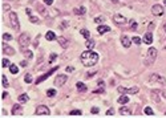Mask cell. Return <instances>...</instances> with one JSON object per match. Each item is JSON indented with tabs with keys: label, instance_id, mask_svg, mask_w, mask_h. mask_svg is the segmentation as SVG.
<instances>
[{
	"label": "cell",
	"instance_id": "6da1fadb",
	"mask_svg": "<svg viewBox=\"0 0 166 118\" xmlns=\"http://www.w3.org/2000/svg\"><path fill=\"white\" fill-rule=\"evenodd\" d=\"M80 57H81L82 65H85V66H88V68L96 65L97 61H98V54H97L96 52L90 50V49H88L87 52H82Z\"/></svg>",
	"mask_w": 166,
	"mask_h": 118
},
{
	"label": "cell",
	"instance_id": "7a4b0ae2",
	"mask_svg": "<svg viewBox=\"0 0 166 118\" xmlns=\"http://www.w3.org/2000/svg\"><path fill=\"white\" fill-rule=\"evenodd\" d=\"M9 23H11V27L13 29H19L20 28V23H19V19H17V13L16 12H9Z\"/></svg>",
	"mask_w": 166,
	"mask_h": 118
},
{
	"label": "cell",
	"instance_id": "3957f363",
	"mask_svg": "<svg viewBox=\"0 0 166 118\" xmlns=\"http://www.w3.org/2000/svg\"><path fill=\"white\" fill-rule=\"evenodd\" d=\"M29 43H31V37H29V35H28V33H22V35L19 36V44L22 45L23 48L28 47V45H29Z\"/></svg>",
	"mask_w": 166,
	"mask_h": 118
},
{
	"label": "cell",
	"instance_id": "277c9868",
	"mask_svg": "<svg viewBox=\"0 0 166 118\" xmlns=\"http://www.w3.org/2000/svg\"><path fill=\"white\" fill-rule=\"evenodd\" d=\"M156 58H157V49L152 47L148 50V60L145 61V64H152V63H154Z\"/></svg>",
	"mask_w": 166,
	"mask_h": 118
},
{
	"label": "cell",
	"instance_id": "5b68a950",
	"mask_svg": "<svg viewBox=\"0 0 166 118\" xmlns=\"http://www.w3.org/2000/svg\"><path fill=\"white\" fill-rule=\"evenodd\" d=\"M36 115H49L51 114V110L48 106H44V105H40L36 108V111H35Z\"/></svg>",
	"mask_w": 166,
	"mask_h": 118
},
{
	"label": "cell",
	"instance_id": "8992f818",
	"mask_svg": "<svg viewBox=\"0 0 166 118\" xmlns=\"http://www.w3.org/2000/svg\"><path fill=\"white\" fill-rule=\"evenodd\" d=\"M121 94H136V93H138V88H124V86H120L118 89H117Z\"/></svg>",
	"mask_w": 166,
	"mask_h": 118
},
{
	"label": "cell",
	"instance_id": "52a82bcc",
	"mask_svg": "<svg viewBox=\"0 0 166 118\" xmlns=\"http://www.w3.org/2000/svg\"><path fill=\"white\" fill-rule=\"evenodd\" d=\"M67 80H68V77H67L65 74H58V76L56 77V80H55V85H56V86H63V85L67 82Z\"/></svg>",
	"mask_w": 166,
	"mask_h": 118
},
{
	"label": "cell",
	"instance_id": "ba28073f",
	"mask_svg": "<svg viewBox=\"0 0 166 118\" xmlns=\"http://www.w3.org/2000/svg\"><path fill=\"white\" fill-rule=\"evenodd\" d=\"M113 21H114V24H117V25H122V24L126 23V17L122 16V15H120V13H117V15L113 16Z\"/></svg>",
	"mask_w": 166,
	"mask_h": 118
},
{
	"label": "cell",
	"instance_id": "9c48e42d",
	"mask_svg": "<svg viewBox=\"0 0 166 118\" xmlns=\"http://www.w3.org/2000/svg\"><path fill=\"white\" fill-rule=\"evenodd\" d=\"M152 13L154 16H162L163 15V7L161 4H154L152 7Z\"/></svg>",
	"mask_w": 166,
	"mask_h": 118
},
{
	"label": "cell",
	"instance_id": "30bf717a",
	"mask_svg": "<svg viewBox=\"0 0 166 118\" xmlns=\"http://www.w3.org/2000/svg\"><path fill=\"white\" fill-rule=\"evenodd\" d=\"M150 81H156V82H158V84H165L166 82V80L163 77H161L159 74H157V73H153V74H150Z\"/></svg>",
	"mask_w": 166,
	"mask_h": 118
},
{
	"label": "cell",
	"instance_id": "8fae6325",
	"mask_svg": "<svg viewBox=\"0 0 166 118\" xmlns=\"http://www.w3.org/2000/svg\"><path fill=\"white\" fill-rule=\"evenodd\" d=\"M3 52L7 54V56H13L15 54V49L11 47V45H8V44H6V43H3Z\"/></svg>",
	"mask_w": 166,
	"mask_h": 118
},
{
	"label": "cell",
	"instance_id": "7c38bea8",
	"mask_svg": "<svg viewBox=\"0 0 166 118\" xmlns=\"http://www.w3.org/2000/svg\"><path fill=\"white\" fill-rule=\"evenodd\" d=\"M56 69H57V66H56V68H52L49 72H47L45 74H43V76H41L40 78H37V80H36V84H40V82H43L44 80H47V78H48V77H49V76H51V74H52V73H53Z\"/></svg>",
	"mask_w": 166,
	"mask_h": 118
},
{
	"label": "cell",
	"instance_id": "4fadbf2b",
	"mask_svg": "<svg viewBox=\"0 0 166 118\" xmlns=\"http://www.w3.org/2000/svg\"><path fill=\"white\" fill-rule=\"evenodd\" d=\"M57 40H58L60 47H63L64 49H65V48H68V45H69V40H68L67 37H64V36H58Z\"/></svg>",
	"mask_w": 166,
	"mask_h": 118
},
{
	"label": "cell",
	"instance_id": "5bb4252c",
	"mask_svg": "<svg viewBox=\"0 0 166 118\" xmlns=\"http://www.w3.org/2000/svg\"><path fill=\"white\" fill-rule=\"evenodd\" d=\"M121 43H122V47H125V48H129L132 45V38L129 36H122L121 37Z\"/></svg>",
	"mask_w": 166,
	"mask_h": 118
},
{
	"label": "cell",
	"instance_id": "9a60e30c",
	"mask_svg": "<svg viewBox=\"0 0 166 118\" xmlns=\"http://www.w3.org/2000/svg\"><path fill=\"white\" fill-rule=\"evenodd\" d=\"M143 43L148 44V45H150L153 43V35H152V32H146L143 35Z\"/></svg>",
	"mask_w": 166,
	"mask_h": 118
},
{
	"label": "cell",
	"instance_id": "2e32d148",
	"mask_svg": "<svg viewBox=\"0 0 166 118\" xmlns=\"http://www.w3.org/2000/svg\"><path fill=\"white\" fill-rule=\"evenodd\" d=\"M120 114L121 115H132V110L129 109V108H126V106H121L120 108Z\"/></svg>",
	"mask_w": 166,
	"mask_h": 118
},
{
	"label": "cell",
	"instance_id": "e0dca14e",
	"mask_svg": "<svg viewBox=\"0 0 166 118\" xmlns=\"http://www.w3.org/2000/svg\"><path fill=\"white\" fill-rule=\"evenodd\" d=\"M109 31H110V27H108V25H98L97 27V32L100 35H104V33H106Z\"/></svg>",
	"mask_w": 166,
	"mask_h": 118
},
{
	"label": "cell",
	"instance_id": "ac0fdd59",
	"mask_svg": "<svg viewBox=\"0 0 166 118\" xmlns=\"http://www.w3.org/2000/svg\"><path fill=\"white\" fill-rule=\"evenodd\" d=\"M23 109H22V106H20V105H15L13 108H12V115H19V114H22L23 111H22Z\"/></svg>",
	"mask_w": 166,
	"mask_h": 118
},
{
	"label": "cell",
	"instance_id": "d6986e66",
	"mask_svg": "<svg viewBox=\"0 0 166 118\" xmlns=\"http://www.w3.org/2000/svg\"><path fill=\"white\" fill-rule=\"evenodd\" d=\"M117 101H118V104H121V105H125V104H128V102H129V97H128V95H124V94H122V95L118 98Z\"/></svg>",
	"mask_w": 166,
	"mask_h": 118
},
{
	"label": "cell",
	"instance_id": "ffe728a7",
	"mask_svg": "<svg viewBox=\"0 0 166 118\" xmlns=\"http://www.w3.org/2000/svg\"><path fill=\"white\" fill-rule=\"evenodd\" d=\"M45 38H47V40H49V41H53V40H56V35H55V32H52V31H48V32H47V35H45Z\"/></svg>",
	"mask_w": 166,
	"mask_h": 118
},
{
	"label": "cell",
	"instance_id": "44dd1931",
	"mask_svg": "<svg viewBox=\"0 0 166 118\" xmlns=\"http://www.w3.org/2000/svg\"><path fill=\"white\" fill-rule=\"evenodd\" d=\"M28 100H29V97L27 94H20L19 95V104H25Z\"/></svg>",
	"mask_w": 166,
	"mask_h": 118
},
{
	"label": "cell",
	"instance_id": "7402d4cb",
	"mask_svg": "<svg viewBox=\"0 0 166 118\" xmlns=\"http://www.w3.org/2000/svg\"><path fill=\"white\" fill-rule=\"evenodd\" d=\"M85 45H87V48H88V49H90V50H92V49L94 48V40H93L92 37H90V38H87V44H85Z\"/></svg>",
	"mask_w": 166,
	"mask_h": 118
},
{
	"label": "cell",
	"instance_id": "603a6c76",
	"mask_svg": "<svg viewBox=\"0 0 166 118\" xmlns=\"http://www.w3.org/2000/svg\"><path fill=\"white\" fill-rule=\"evenodd\" d=\"M76 86H77V89H78L80 92H87V89H88V88H87V85H85L84 82H80V81L76 84Z\"/></svg>",
	"mask_w": 166,
	"mask_h": 118
},
{
	"label": "cell",
	"instance_id": "cb8c5ba5",
	"mask_svg": "<svg viewBox=\"0 0 166 118\" xmlns=\"http://www.w3.org/2000/svg\"><path fill=\"white\" fill-rule=\"evenodd\" d=\"M9 72H11L12 74H17V73H19V68H17V65L11 64V65H9Z\"/></svg>",
	"mask_w": 166,
	"mask_h": 118
},
{
	"label": "cell",
	"instance_id": "d4e9b609",
	"mask_svg": "<svg viewBox=\"0 0 166 118\" xmlns=\"http://www.w3.org/2000/svg\"><path fill=\"white\" fill-rule=\"evenodd\" d=\"M80 33H81L82 36H84L85 38H90V36H92V35H90V32H89L88 29H80Z\"/></svg>",
	"mask_w": 166,
	"mask_h": 118
},
{
	"label": "cell",
	"instance_id": "484cf974",
	"mask_svg": "<svg viewBox=\"0 0 166 118\" xmlns=\"http://www.w3.org/2000/svg\"><path fill=\"white\" fill-rule=\"evenodd\" d=\"M24 81L27 82V84H31L33 80H32V74L31 73H27L25 76H24Z\"/></svg>",
	"mask_w": 166,
	"mask_h": 118
},
{
	"label": "cell",
	"instance_id": "4316f807",
	"mask_svg": "<svg viewBox=\"0 0 166 118\" xmlns=\"http://www.w3.org/2000/svg\"><path fill=\"white\" fill-rule=\"evenodd\" d=\"M2 84H3V86H4V88H8V86H9V84H8V80H7V77H6L4 74L2 76Z\"/></svg>",
	"mask_w": 166,
	"mask_h": 118
},
{
	"label": "cell",
	"instance_id": "83f0119b",
	"mask_svg": "<svg viewBox=\"0 0 166 118\" xmlns=\"http://www.w3.org/2000/svg\"><path fill=\"white\" fill-rule=\"evenodd\" d=\"M143 111H145V114H148V115H153V114H154V111H153V109H152L150 106H146Z\"/></svg>",
	"mask_w": 166,
	"mask_h": 118
},
{
	"label": "cell",
	"instance_id": "f1b7e54d",
	"mask_svg": "<svg viewBox=\"0 0 166 118\" xmlns=\"http://www.w3.org/2000/svg\"><path fill=\"white\" fill-rule=\"evenodd\" d=\"M29 20H31V23H33V24H37V23H40V19L39 17H35V16H29Z\"/></svg>",
	"mask_w": 166,
	"mask_h": 118
},
{
	"label": "cell",
	"instance_id": "f546056e",
	"mask_svg": "<svg viewBox=\"0 0 166 118\" xmlns=\"http://www.w3.org/2000/svg\"><path fill=\"white\" fill-rule=\"evenodd\" d=\"M73 12H74V13H81V15H84V13L87 12V9H85V7H81L80 9H74Z\"/></svg>",
	"mask_w": 166,
	"mask_h": 118
},
{
	"label": "cell",
	"instance_id": "4dcf8cb0",
	"mask_svg": "<svg viewBox=\"0 0 166 118\" xmlns=\"http://www.w3.org/2000/svg\"><path fill=\"white\" fill-rule=\"evenodd\" d=\"M47 95H48V97H53V95H56V89H48Z\"/></svg>",
	"mask_w": 166,
	"mask_h": 118
},
{
	"label": "cell",
	"instance_id": "1f68e13d",
	"mask_svg": "<svg viewBox=\"0 0 166 118\" xmlns=\"http://www.w3.org/2000/svg\"><path fill=\"white\" fill-rule=\"evenodd\" d=\"M82 114V111L81 110H72V111H69V115H81Z\"/></svg>",
	"mask_w": 166,
	"mask_h": 118
},
{
	"label": "cell",
	"instance_id": "d6a6232c",
	"mask_svg": "<svg viewBox=\"0 0 166 118\" xmlns=\"http://www.w3.org/2000/svg\"><path fill=\"white\" fill-rule=\"evenodd\" d=\"M2 65H3V68H7V66H9L11 64H9V60L8 58H3V61H2Z\"/></svg>",
	"mask_w": 166,
	"mask_h": 118
},
{
	"label": "cell",
	"instance_id": "836d02e7",
	"mask_svg": "<svg viewBox=\"0 0 166 118\" xmlns=\"http://www.w3.org/2000/svg\"><path fill=\"white\" fill-rule=\"evenodd\" d=\"M132 41H133L134 44H137V45H140V44L142 43V40H141L140 37H133V38H132Z\"/></svg>",
	"mask_w": 166,
	"mask_h": 118
},
{
	"label": "cell",
	"instance_id": "e575fe53",
	"mask_svg": "<svg viewBox=\"0 0 166 118\" xmlns=\"http://www.w3.org/2000/svg\"><path fill=\"white\" fill-rule=\"evenodd\" d=\"M3 38H4V40H12L13 37H12L9 33H4V35H3Z\"/></svg>",
	"mask_w": 166,
	"mask_h": 118
},
{
	"label": "cell",
	"instance_id": "d590c367",
	"mask_svg": "<svg viewBox=\"0 0 166 118\" xmlns=\"http://www.w3.org/2000/svg\"><path fill=\"white\" fill-rule=\"evenodd\" d=\"M130 28L132 29H137V23L134 20H130Z\"/></svg>",
	"mask_w": 166,
	"mask_h": 118
},
{
	"label": "cell",
	"instance_id": "8d00e7d4",
	"mask_svg": "<svg viewBox=\"0 0 166 118\" xmlns=\"http://www.w3.org/2000/svg\"><path fill=\"white\" fill-rule=\"evenodd\" d=\"M56 57H57V54H56V53H52V54H51V60H49V63H53V61L56 60Z\"/></svg>",
	"mask_w": 166,
	"mask_h": 118
},
{
	"label": "cell",
	"instance_id": "74e56055",
	"mask_svg": "<svg viewBox=\"0 0 166 118\" xmlns=\"http://www.w3.org/2000/svg\"><path fill=\"white\" fill-rule=\"evenodd\" d=\"M152 95H153V98H154V100H153V101H156V102L158 104V102H159V98L157 97V94H156V93H152Z\"/></svg>",
	"mask_w": 166,
	"mask_h": 118
},
{
	"label": "cell",
	"instance_id": "f35d334b",
	"mask_svg": "<svg viewBox=\"0 0 166 118\" xmlns=\"http://www.w3.org/2000/svg\"><path fill=\"white\" fill-rule=\"evenodd\" d=\"M94 21L100 24V23H102V21H104V17H96V19H94Z\"/></svg>",
	"mask_w": 166,
	"mask_h": 118
},
{
	"label": "cell",
	"instance_id": "ab89813d",
	"mask_svg": "<svg viewBox=\"0 0 166 118\" xmlns=\"http://www.w3.org/2000/svg\"><path fill=\"white\" fill-rule=\"evenodd\" d=\"M44 4L45 5H51V4H53V0H44Z\"/></svg>",
	"mask_w": 166,
	"mask_h": 118
},
{
	"label": "cell",
	"instance_id": "60d3db41",
	"mask_svg": "<svg viewBox=\"0 0 166 118\" xmlns=\"http://www.w3.org/2000/svg\"><path fill=\"white\" fill-rule=\"evenodd\" d=\"M90 111H92L93 114H97V113H98V108H96V106H94V108H92V110H90Z\"/></svg>",
	"mask_w": 166,
	"mask_h": 118
},
{
	"label": "cell",
	"instance_id": "b9f144b4",
	"mask_svg": "<svg viewBox=\"0 0 166 118\" xmlns=\"http://www.w3.org/2000/svg\"><path fill=\"white\" fill-rule=\"evenodd\" d=\"M114 114V110L113 109H109L108 111H106V115H113Z\"/></svg>",
	"mask_w": 166,
	"mask_h": 118
},
{
	"label": "cell",
	"instance_id": "7bdbcfd3",
	"mask_svg": "<svg viewBox=\"0 0 166 118\" xmlns=\"http://www.w3.org/2000/svg\"><path fill=\"white\" fill-rule=\"evenodd\" d=\"M25 56H28V58H32V52L31 50H27L25 52Z\"/></svg>",
	"mask_w": 166,
	"mask_h": 118
},
{
	"label": "cell",
	"instance_id": "ee69618b",
	"mask_svg": "<svg viewBox=\"0 0 166 118\" xmlns=\"http://www.w3.org/2000/svg\"><path fill=\"white\" fill-rule=\"evenodd\" d=\"M7 97H8V93H7V92H3V94H2V98H3V100H6Z\"/></svg>",
	"mask_w": 166,
	"mask_h": 118
},
{
	"label": "cell",
	"instance_id": "f6af8a7d",
	"mask_svg": "<svg viewBox=\"0 0 166 118\" xmlns=\"http://www.w3.org/2000/svg\"><path fill=\"white\" fill-rule=\"evenodd\" d=\"M3 9L4 11H9V4H4L3 5Z\"/></svg>",
	"mask_w": 166,
	"mask_h": 118
},
{
	"label": "cell",
	"instance_id": "bcb514c9",
	"mask_svg": "<svg viewBox=\"0 0 166 118\" xmlns=\"http://www.w3.org/2000/svg\"><path fill=\"white\" fill-rule=\"evenodd\" d=\"M73 70H74L73 66H68V68H67V72H68V73H71V72H73Z\"/></svg>",
	"mask_w": 166,
	"mask_h": 118
},
{
	"label": "cell",
	"instance_id": "7dc6e473",
	"mask_svg": "<svg viewBox=\"0 0 166 118\" xmlns=\"http://www.w3.org/2000/svg\"><path fill=\"white\" fill-rule=\"evenodd\" d=\"M153 28H154V23H150V24H149V32H152Z\"/></svg>",
	"mask_w": 166,
	"mask_h": 118
},
{
	"label": "cell",
	"instance_id": "c3c4849f",
	"mask_svg": "<svg viewBox=\"0 0 166 118\" xmlns=\"http://www.w3.org/2000/svg\"><path fill=\"white\" fill-rule=\"evenodd\" d=\"M67 27H68V23H67V21H63V28L65 29Z\"/></svg>",
	"mask_w": 166,
	"mask_h": 118
},
{
	"label": "cell",
	"instance_id": "681fc988",
	"mask_svg": "<svg viewBox=\"0 0 166 118\" xmlns=\"http://www.w3.org/2000/svg\"><path fill=\"white\" fill-rule=\"evenodd\" d=\"M97 84H98V85H100L101 88L104 86V81H101V80H98V82H97Z\"/></svg>",
	"mask_w": 166,
	"mask_h": 118
},
{
	"label": "cell",
	"instance_id": "f907efd6",
	"mask_svg": "<svg viewBox=\"0 0 166 118\" xmlns=\"http://www.w3.org/2000/svg\"><path fill=\"white\" fill-rule=\"evenodd\" d=\"M94 93H104V89H97L94 90Z\"/></svg>",
	"mask_w": 166,
	"mask_h": 118
},
{
	"label": "cell",
	"instance_id": "816d5d0a",
	"mask_svg": "<svg viewBox=\"0 0 166 118\" xmlns=\"http://www.w3.org/2000/svg\"><path fill=\"white\" fill-rule=\"evenodd\" d=\"M25 12H27V13H28V15H29V16H31V12H32V11H31V9H29V8H27V9H25Z\"/></svg>",
	"mask_w": 166,
	"mask_h": 118
},
{
	"label": "cell",
	"instance_id": "f5cc1de1",
	"mask_svg": "<svg viewBox=\"0 0 166 118\" xmlns=\"http://www.w3.org/2000/svg\"><path fill=\"white\" fill-rule=\"evenodd\" d=\"M20 65H22V66H25V65H27V61H22V64H20Z\"/></svg>",
	"mask_w": 166,
	"mask_h": 118
},
{
	"label": "cell",
	"instance_id": "db71d44e",
	"mask_svg": "<svg viewBox=\"0 0 166 118\" xmlns=\"http://www.w3.org/2000/svg\"><path fill=\"white\" fill-rule=\"evenodd\" d=\"M110 2H112L113 4H117V3H118V0H110Z\"/></svg>",
	"mask_w": 166,
	"mask_h": 118
},
{
	"label": "cell",
	"instance_id": "11a10c76",
	"mask_svg": "<svg viewBox=\"0 0 166 118\" xmlns=\"http://www.w3.org/2000/svg\"><path fill=\"white\" fill-rule=\"evenodd\" d=\"M163 29H165V32H166V24H165V25H163Z\"/></svg>",
	"mask_w": 166,
	"mask_h": 118
},
{
	"label": "cell",
	"instance_id": "9f6ffc18",
	"mask_svg": "<svg viewBox=\"0 0 166 118\" xmlns=\"http://www.w3.org/2000/svg\"><path fill=\"white\" fill-rule=\"evenodd\" d=\"M163 4H165V5H166V0H163Z\"/></svg>",
	"mask_w": 166,
	"mask_h": 118
}]
</instances>
